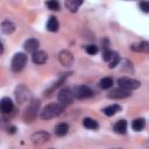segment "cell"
<instances>
[{"mask_svg": "<svg viewBox=\"0 0 149 149\" xmlns=\"http://www.w3.org/2000/svg\"><path fill=\"white\" fill-rule=\"evenodd\" d=\"M14 108V105H13V101L10 100V98L8 97H3L0 101V109H1V113L2 114H9Z\"/></svg>", "mask_w": 149, "mask_h": 149, "instance_id": "obj_12", "label": "cell"}, {"mask_svg": "<svg viewBox=\"0 0 149 149\" xmlns=\"http://www.w3.org/2000/svg\"><path fill=\"white\" fill-rule=\"evenodd\" d=\"M130 94H132V93H130L129 90H126V88L119 86V87L113 88L112 91H109L108 94H107V97H108L109 99H123V98L129 97Z\"/></svg>", "mask_w": 149, "mask_h": 149, "instance_id": "obj_9", "label": "cell"}, {"mask_svg": "<svg viewBox=\"0 0 149 149\" xmlns=\"http://www.w3.org/2000/svg\"><path fill=\"white\" fill-rule=\"evenodd\" d=\"M122 70H127L128 72H133V66H132V63L128 61V59H123L122 61Z\"/></svg>", "mask_w": 149, "mask_h": 149, "instance_id": "obj_28", "label": "cell"}, {"mask_svg": "<svg viewBox=\"0 0 149 149\" xmlns=\"http://www.w3.org/2000/svg\"><path fill=\"white\" fill-rule=\"evenodd\" d=\"M113 129H114V132L116 134H121V135L126 134V132H127V121L126 120H119L114 125Z\"/></svg>", "mask_w": 149, "mask_h": 149, "instance_id": "obj_19", "label": "cell"}, {"mask_svg": "<svg viewBox=\"0 0 149 149\" xmlns=\"http://www.w3.org/2000/svg\"><path fill=\"white\" fill-rule=\"evenodd\" d=\"M58 28H59V22H58L57 17L54 16V15H51V16L48 19V22H47V29H48L49 31L55 33V31L58 30Z\"/></svg>", "mask_w": 149, "mask_h": 149, "instance_id": "obj_16", "label": "cell"}, {"mask_svg": "<svg viewBox=\"0 0 149 149\" xmlns=\"http://www.w3.org/2000/svg\"><path fill=\"white\" fill-rule=\"evenodd\" d=\"M65 109V106L62 105L61 102H54L47 105L42 111H41V118L43 120H50L54 119L58 115H61Z\"/></svg>", "mask_w": 149, "mask_h": 149, "instance_id": "obj_1", "label": "cell"}, {"mask_svg": "<svg viewBox=\"0 0 149 149\" xmlns=\"http://www.w3.org/2000/svg\"><path fill=\"white\" fill-rule=\"evenodd\" d=\"M130 49L133 51H136V52H146V54H149V42L142 41L140 43H134V44H132Z\"/></svg>", "mask_w": 149, "mask_h": 149, "instance_id": "obj_14", "label": "cell"}, {"mask_svg": "<svg viewBox=\"0 0 149 149\" xmlns=\"http://www.w3.org/2000/svg\"><path fill=\"white\" fill-rule=\"evenodd\" d=\"M144 126H146V120H144L143 118H137V119L133 120V122H132V128H133L135 132L142 130V129L144 128Z\"/></svg>", "mask_w": 149, "mask_h": 149, "instance_id": "obj_22", "label": "cell"}, {"mask_svg": "<svg viewBox=\"0 0 149 149\" xmlns=\"http://www.w3.org/2000/svg\"><path fill=\"white\" fill-rule=\"evenodd\" d=\"M15 127H10V128H8V133H10V134H13V133H15Z\"/></svg>", "mask_w": 149, "mask_h": 149, "instance_id": "obj_29", "label": "cell"}, {"mask_svg": "<svg viewBox=\"0 0 149 149\" xmlns=\"http://www.w3.org/2000/svg\"><path fill=\"white\" fill-rule=\"evenodd\" d=\"M85 50L88 55H95L98 52V47L94 45V44H90V45H86L85 47Z\"/></svg>", "mask_w": 149, "mask_h": 149, "instance_id": "obj_27", "label": "cell"}, {"mask_svg": "<svg viewBox=\"0 0 149 149\" xmlns=\"http://www.w3.org/2000/svg\"><path fill=\"white\" fill-rule=\"evenodd\" d=\"M83 126H84L85 128H87V129L95 130V129H98L99 123H98L94 119H92V118H85V119L83 120Z\"/></svg>", "mask_w": 149, "mask_h": 149, "instance_id": "obj_21", "label": "cell"}, {"mask_svg": "<svg viewBox=\"0 0 149 149\" xmlns=\"http://www.w3.org/2000/svg\"><path fill=\"white\" fill-rule=\"evenodd\" d=\"M73 94H74V98L77 99H86V98H91L93 97L94 92L86 85H76L73 87Z\"/></svg>", "mask_w": 149, "mask_h": 149, "instance_id": "obj_6", "label": "cell"}, {"mask_svg": "<svg viewBox=\"0 0 149 149\" xmlns=\"http://www.w3.org/2000/svg\"><path fill=\"white\" fill-rule=\"evenodd\" d=\"M112 85H113V79L111 77H105L99 81V86L102 90H108L112 87Z\"/></svg>", "mask_w": 149, "mask_h": 149, "instance_id": "obj_24", "label": "cell"}, {"mask_svg": "<svg viewBox=\"0 0 149 149\" xmlns=\"http://www.w3.org/2000/svg\"><path fill=\"white\" fill-rule=\"evenodd\" d=\"M30 140L35 146H41V144H43V143H45L47 141L50 140V134L47 133L45 130H38V132H35L31 135Z\"/></svg>", "mask_w": 149, "mask_h": 149, "instance_id": "obj_8", "label": "cell"}, {"mask_svg": "<svg viewBox=\"0 0 149 149\" xmlns=\"http://www.w3.org/2000/svg\"><path fill=\"white\" fill-rule=\"evenodd\" d=\"M118 84H119V86H121V87H123L126 90H129V91L136 90V88H139L141 86L140 80L130 78V77H121V78H119L118 79Z\"/></svg>", "mask_w": 149, "mask_h": 149, "instance_id": "obj_5", "label": "cell"}, {"mask_svg": "<svg viewBox=\"0 0 149 149\" xmlns=\"http://www.w3.org/2000/svg\"><path fill=\"white\" fill-rule=\"evenodd\" d=\"M45 5H47V7H48L49 9H51V10H59V7H61L58 0H47Z\"/></svg>", "mask_w": 149, "mask_h": 149, "instance_id": "obj_25", "label": "cell"}, {"mask_svg": "<svg viewBox=\"0 0 149 149\" xmlns=\"http://www.w3.org/2000/svg\"><path fill=\"white\" fill-rule=\"evenodd\" d=\"M68 132H69V125L65 122H61L55 126V134L57 136H64L68 134Z\"/></svg>", "mask_w": 149, "mask_h": 149, "instance_id": "obj_20", "label": "cell"}, {"mask_svg": "<svg viewBox=\"0 0 149 149\" xmlns=\"http://www.w3.org/2000/svg\"><path fill=\"white\" fill-rule=\"evenodd\" d=\"M27 64V56L26 54L23 52H16L13 58H12V62H10V69L13 72L17 73L20 71L23 70V68L26 66Z\"/></svg>", "mask_w": 149, "mask_h": 149, "instance_id": "obj_3", "label": "cell"}, {"mask_svg": "<svg viewBox=\"0 0 149 149\" xmlns=\"http://www.w3.org/2000/svg\"><path fill=\"white\" fill-rule=\"evenodd\" d=\"M15 98L19 104H23V102L30 101L33 98V94H31V91L26 85L21 84L15 88Z\"/></svg>", "mask_w": 149, "mask_h": 149, "instance_id": "obj_4", "label": "cell"}, {"mask_svg": "<svg viewBox=\"0 0 149 149\" xmlns=\"http://www.w3.org/2000/svg\"><path fill=\"white\" fill-rule=\"evenodd\" d=\"M33 63L34 64H37V65H41V64H44L48 59V54L43 50H37L36 52L33 54Z\"/></svg>", "mask_w": 149, "mask_h": 149, "instance_id": "obj_13", "label": "cell"}, {"mask_svg": "<svg viewBox=\"0 0 149 149\" xmlns=\"http://www.w3.org/2000/svg\"><path fill=\"white\" fill-rule=\"evenodd\" d=\"M147 144H148V146H149V140H148V142H147Z\"/></svg>", "mask_w": 149, "mask_h": 149, "instance_id": "obj_30", "label": "cell"}, {"mask_svg": "<svg viewBox=\"0 0 149 149\" xmlns=\"http://www.w3.org/2000/svg\"><path fill=\"white\" fill-rule=\"evenodd\" d=\"M38 47H40V42H38L36 38H34V37L28 38V40L24 42V44H23L24 50H26L27 52H30V54L36 52V51L38 50Z\"/></svg>", "mask_w": 149, "mask_h": 149, "instance_id": "obj_11", "label": "cell"}, {"mask_svg": "<svg viewBox=\"0 0 149 149\" xmlns=\"http://www.w3.org/2000/svg\"><path fill=\"white\" fill-rule=\"evenodd\" d=\"M40 105H41V101L38 99L30 100L29 105L27 106V108L23 113V120L26 122H33L36 119L38 109H40Z\"/></svg>", "mask_w": 149, "mask_h": 149, "instance_id": "obj_2", "label": "cell"}, {"mask_svg": "<svg viewBox=\"0 0 149 149\" xmlns=\"http://www.w3.org/2000/svg\"><path fill=\"white\" fill-rule=\"evenodd\" d=\"M139 7H140V9H141L143 13H149V1H147V0H141L140 3H139Z\"/></svg>", "mask_w": 149, "mask_h": 149, "instance_id": "obj_26", "label": "cell"}, {"mask_svg": "<svg viewBox=\"0 0 149 149\" xmlns=\"http://www.w3.org/2000/svg\"><path fill=\"white\" fill-rule=\"evenodd\" d=\"M83 2H84V0H66L65 1V6L70 12L74 13V12L78 10V8L81 6Z\"/></svg>", "mask_w": 149, "mask_h": 149, "instance_id": "obj_17", "label": "cell"}, {"mask_svg": "<svg viewBox=\"0 0 149 149\" xmlns=\"http://www.w3.org/2000/svg\"><path fill=\"white\" fill-rule=\"evenodd\" d=\"M73 99H74L73 91H71V90L68 88V87H66V88H62V90L58 92V94H57V100H58V102H61V104L64 105V106L72 104Z\"/></svg>", "mask_w": 149, "mask_h": 149, "instance_id": "obj_7", "label": "cell"}, {"mask_svg": "<svg viewBox=\"0 0 149 149\" xmlns=\"http://www.w3.org/2000/svg\"><path fill=\"white\" fill-rule=\"evenodd\" d=\"M119 63H120V56H119V54H118L116 51H112V56H111V58H109V61H108V66H109L111 69H113V68H115Z\"/></svg>", "mask_w": 149, "mask_h": 149, "instance_id": "obj_23", "label": "cell"}, {"mask_svg": "<svg viewBox=\"0 0 149 149\" xmlns=\"http://www.w3.org/2000/svg\"><path fill=\"white\" fill-rule=\"evenodd\" d=\"M120 111H121V106L118 105V104L109 105V106H107V107H105V108L102 109L104 114L107 115V116H113L114 114H116V113L120 112Z\"/></svg>", "mask_w": 149, "mask_h": 149, "instance_id": "obj_18", "label": "cell"}, {"mask_svg": "<svg viewBox=\"0 0 149 149\" xmlns=\"http://www.w3.org/2000/svg\"><path fill=\"white\" fill-rule=\"evenodd\" d=\"M14 30H15V24H14L12 21H9V20H3V21L1 22V31H2L3 34L9 35V34L14 33Z\"/></svg>", "mask_w": 149, "mask_h": 149, "instance_id": "obj_15", "label": "cell"}, {"mask_svg": "<svg viewBox=\"0 0 149 149\" xmlns=\"http://www.w3.org/2000/svg\"><path fill=\"white\" fill-rule=\"evenodd\" d=\"M126 1H133V0H126Z\"/></svg>", "mask_w": 149, "mask_h": 149, "instance_id": "obj_31", "label": "cell"}, {"mask_svg": "<svg viewBox=\"0 0 149 149\" xmlns=\"http://www.w3.org/2000/svg\"><path fill=\"white\" fill-rule=\"evenodd\" d=\"M58 59H59L61 64L64 65V66H70V65L73 64V56L68 50H62L58 54Z\"/></svg>", "mask_w": 149, "mask_h": 149, "instance_id": "obj_10", "label": "cell"}]
</instances>
